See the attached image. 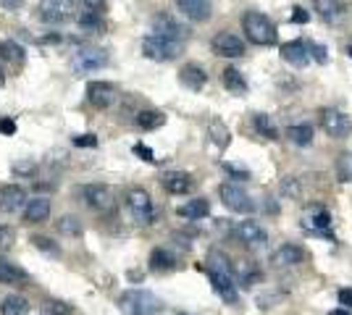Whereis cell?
Returning <instances> with one entry per match:
<instances>
[{
  "mask_svg": "<svg viewBox=\"0 0 352 315\" xmlns=\"http://www.w3.org/2000/svg\"><path fill=\"white\" fill-rule=\"evenodd\" d=\"M161 307V300L147 289H126L118 297V310L124 315H158Z\"/></svg>",
  "mask_w": 352,
  "mask_h": 315,
  "instance_id": "obj_1",
  "label": "cell"
},
{
  "mask_svg": "<svg viewBox=\"0 0 352 315\" xmlns=\"http://www.w3.org/2000/svg\"><path fill=\"white\" fill-rule=\"evenodd\" d=\"M242 30H245L250 43H255V45H274L279 37L276 24L261 11H248L242 16Z\"/></svg>",
  "mask_w": 352,
  "mask_h": 315,
  "instance_id": "obj_2",
  "label": "cell"
},
{
  "mask_svg": "<svg viewBox=\"0 0 352 315\" xmlns=\"http://www.w3.org/2000/svg\"><path fill=\"white\" fill-rule=\"evenodd\" d=\"M126 208H129V215L140 226H150L155 221V208H153V197L147 195V189H132L126 195Z\"/></svg>",
  "mask_w": 352,
  "mask_h": 315,
  "instance_id": "obj_3",
  "label": "cell"
},
{
  "mask_svg": "<svg viewBox=\"0 0 352 315\" xmlns=\"http://www.w3.org/2000/svg\"><path fill=\"white\" fill-rule=\"evenodd\" d=\"M182 47H184L182 43H171V40H163V37H155V34H147L142 40V53L150 60H161V63L179 58Z\"/></svg>",
  "mask_w": 352,
  "mask_h": 315,
  "instance_id": "obj_4",
  "label": "cell"
},
{
  "mask_svg": "<svg viewBox=\"0 0 352 315\" xmlns=\"http://www.w3.org/2000/svg\"><path fill=\"white\" fill-rule=\"evenodd\" d=\"M321 126L329 137H334V139H344V137H350V132H352V119L347 116V113L337 110V108H323L321 110Z\"/></svg>",
  "mask_w": 352,
  "mask_h": 315,
  "instance_id": "obj_5",
  "label": "cell"
},
{
  "mask_svg": "<svg viewBox=\"0 0 352 315\" xmlns=\"http://www.w3.org/2000/svg\"><path fill=\"white\" fill-rule=\"evenodd\" d=\"M108 66V53L103 47H85L79 53H74V69L79 74H92Z\"/></svg>",
  "mask_w": 352,
  "mask_h": 315,
  "instance_id": "obj_6",
  "label": "cell"
},
{
  "mask_svg": "<svg viewBox=\"0 0 352 315\" xmlns=\"http://www.w3.org/2000/svg\"><path fill=\"white\" fill-rule=\"evenodd\" d=\"M153 34H155V37H163V40H171V43H182V45H184V40H187L190 30H187L184 24H179L174 16L161 14L153 19Z\"/></svg>",
  "mask_w": 352,
  "mask_h": 315,
  "instance_id": "obj_7",
  "label": "cell"
},
{
  "mask_svg": "<svg viewBox=\"0 0 352 315\" xmlns=\"http://www.w3.org/2000/svg\"><path fill=\"white\" fill-rule=\"evenodd\" d=\"M82 200L87 202V208L92 210H105L113 208V202H116V197H113V189L111 187H105V184H87V187H82Z\"/></svg>",
  "mask_w": 352,
  "mask_h": 315,
  "instance_id": "obj_8",
  "label": "cell"
},
{
  "mask_svg": "<svg viewBox=\"0 0 352 315\" xmlns=\"http://www.w3.org/2000/svg\"><path fill=\"white\" fill-rule=\"evenodd\" d=\"M219 195H221V200H223V205L229 210H234V213H252V210H255L252 197H250L242 187H236V184H221Z\"/></svg>",
  "mask_w": 352,
  "mask_h": 315,
  "instance_id": "obj_9",
  "label": "cell"
},
{
  "mask_svg": "<svg viewBox=\"0 0 352 315\" xmlns=\"http://www.w3.org/2000/svg\"><path fill=\"white\" fill-rule=\"evenodd\" d=\"M234 237L239 244H245L250 250H258L268 242V234H265V229L258 221H239L234 226Z\"/></svg>",
  "mask_w": 352,
  "mask_h": 315,
  "instance_id": "obj_10",
  "label": "cell"
},
{
  "mask_svg": "<svg viewBox=\"0 0 352 315\" xmlns=\"http://www.w3.org/2000/svg\"><path fill=\"white\" fill-rule=\"evenodd\" d=\"M76 0H40V16L45 24H60L72 19Z\"/></svg>",
  "mask_w": 352,
  "mask_h": 315,
  "instance_id": "obj_11",
  "label": "cell"
},
{
  "mask_svg": "<svg viewBox=\"0 0 352 315\" xmlns=\"http://www.w3.org/2000/svg\"><path fill=\"white\" fill-rule=\"evenodd\" d=\"M331 226V213L321 202H310L308 208L302 210V229L308 231H326Z\"/></svg>",
  "mask_w": 352,
  "mask_h": 315,
  "instance_id": "obj_12",
  "label": "cell"
},
{
  "mask_svg": "<svg viewBox=\"0 0 352 315\" xmlns=\"http://www.w3.org/2000/svg\"><path fill=\"white\" fill-rule=\"evenodd\" d=\"M213 50H216V56H223V58H242L245 56V43L236 37L234 32H221L213 37Z\"/></svg>",
  "mask_w": 352,
  "mask_h": 315,
  "instance_id": "obj_13",
  "label": "cell"
},
{
  "mask_svg": "<svg viewBox=\"0 0 352 315\" xmlns=\"http://www.w3.org/2000/svg\"><path fill=\"white\" fill-rule=\"evenodd\" d=\"M118 97V90L111 84V82H89L87 84V100L95 108H111V105L116 103Z\"/></svg>",
  "mask_w": 352,
  "mask_h": 315,
  "instance_id": "obj_14",
  "label": "cell"
},
{
  "mask_svg": "<svg viewBox=\"0 0 352 315\" xmlns=\"http://www.w3.org/2000/svg\"><path fill=\"white\" fill-rule=\"evenodd\" d=\"M30 197H27V189L19 187V184H8L0 189V210L3 213H16V210L27 208Z\"/></svg>",
  "mask_w": 352,
  "mask_h": 315,
  "instance_id": "obj_15",
  "label": "cell"
},
{
  "mask_svg": "<svg viewBox=\"0 0 352 315\" xmlns=\"http://www.w3.org/2000/svg\"><path fill=\"white\" fill-rule=\"evenodd\" d=\"M176 8L190 21H197V24H203L213 16V3L210 0H176Z\"/></svg>",
  "mask_w": 352,
  "mask_h": 315,
  "instance_id": "obj_16",
  "label": "cell"
},
{
  "mask_svg": "<svg viewBox=\"0 0 352 315\" xmlns=\"http://www.w3.org/2000/svg\"><path fill=\"white\" fill-rule=\"evenodd\" d=\"M210 276V284L216 289V294L223 297L229 305L236 302V284H234V273H219V270H208Z\"/></svg>",
  "mask_w": 352,
  "mask_h": 315,
  "instance_id": "obj_17",
  "label": "cell"
},
{
  "mask_svg": "<svg viewBox=\"0 0 352 315\" xmlns=\"http://www.w3.org/2000/svg\"><path fill=\"white\" fill-rule=\"evenodd\" d=\"M161 184L168 195H187L192 189V176L187 171H166L161 176Z\"/></svg>",
  "mask_w": 352,
  "mask_h": 315,
  "instance_id": "obj_18",
  "label": "cell"
},
{
  "mask_svg": "<svg viewBox=\"0 0 352 315\" xmlns=\"http://www.w3.org/2000/svg\"><path fill=\"white\" fill-rule=\"evenodd\" d=\"M179 82H182L187 90L197 92L208 84V74H206V69L197 66V63H184L182 71H179Z\"/></svg>",
  "mask_w": 352,
  "mask_h": 315,
  "instance_id": "obj_19",
  "label": "cell"
},
{
  "mask_svg": "<svg viewBox=\"0 0 352 315\" xmlns=\"http://www.w3.org/2000/svg\"><path fill=\"white\" fill-rule=\"evenodd\" d=\"M302 260H305V253L297 244H281L279 250L274 253V257H271V263L276 268H292V266H300Z\"/></svg>",
  "mask_w": 352,
  "mask_h": 315,
  "instance_id": "obj_20",
  "label": "cell"
},
{
  "mask_svg": "<svg viewBox=\"0 0 352 315\" xmlns=\"http://www.w3.org/2000/svg\"><path fill=\"white\" fill-rule=\"evenodd\" d=\"M281 58L287 60L289 66H294V69H302V66H308L310 60L308 45L302 40H292V43L281 45Z\"/></svg>",
  "mask_w": 352,
  "mask_h": 315,
  "instance_id": "obj_21",
  "label": "cell"
},
{
  "mask_svg": "<svg viewBox=\"0 0 352 315\" xmlns=\"http://www.w3.org/2000/svg\"><path fill=\"white\" fill-rule=\"evenodd\" d=\"M50 210H53V202L47 197H32L24 208V218L30 224H43L45 218H50Z\"/></svg>",
  "mask_w": 352,
  "mask_h": 315,
  "instance_id": "obj_22",
  "label": "cell"
},
{
  "mask_svg": "<svg viewBox=\"0 0 352 315\" xmlns=\"http://www.w3.org/2000/svg\"><path fill=\"white\" fill-rule=\"evenodd\" d=\"M313 11L321 16L326 24H337L344 16V3L342 0H313Z\"/></svg>",
  "mask_w": 352,
  "mask_h": 315,
  "instance_id": "obj_23",
  "label": "cell"
},
{
  "mask_svg": "<svg viewBox=\"0 0 352 315\" xmlns=\"http://www.w3.org/2000/svg\"><path fill=\"white\" fill-rule=\"evenodd\" d=\"M30 281V273L11 260H0V284H24Z\"/></svg>",
  "mask_w": 352,
  "mask_h": 315,
  "instance_id": "obj_24",
  "label": "cell"
},
{
  "mask_svg": "<svg viewBox=\"0 0 352 315\" xmlns=\"http://www.w3.org/2000/svg\"><path fill=\"white\" fill-rule=\"evenodd\" d=\"M221 82H223V87L229 92H234V95H245L248 92V82H245V74L234 69V66H229V69H223V74H221Z\"/></svg>",
  "mask_w": 352,
  "mask_h": 315,
  "instance_id": "obj_25",
  "label": "cell"
},
{
  "mask_svg": "<svg viewBox=\"0 0 352 315\" xmlns=\"http://www.w3.org/2000/svg\"><path fill=\"white\" fill-rule=\"evenodd\" d=\"M208 213H210V202H208L206 197L190 200V202H184V205L179 208V215H182V218H190V221H200V218H206Z\"/></svg>",
  "mask_w": 352,
  "mask_h": 315,
  "instance_id": "obj_26",
  "label": "cell"
},
{
  "mask_svg": "<svg viewBox=\"0 0 352 315\" xmlns=\"http://www.w3.org/2000/svg\"><path fill=\"white\" fill-rule=\"evenodd\" d=\"M208 137H210V142L216 145V148H229V142H232V135H229V129H226V124L221 119H210L208 121Z\"/></svg>",
  "mask_w": 352,
  "mask_h": 315,
  "instance_id": "obj_27",
  "label": "cell"
},
{
  "mask_svg": "<svg viewBox=\"0 0 352 315\" xmlns=\"http://www.w3.org/2000/svg\"><path fill=\"white\" fill-rule=\"evenodd\" d=\"M287 139L292 145L308 148L310 142H313V126L310 124H292V126H287Z\"/></svg>",
  "mask_w": 352,
  "mask_h": 315,
  "instance_id": "obj_28",
  "label": "cell"
},
{
  "mask_svg": "<svg viewBox=\"0 0 352 315\" xmlns=\"http://www.w3.org/2000/svg\"><path fill=\"white\" fill-rule=\"evenodd\" d=\"M30 313V302L19 294H8L0 300V315H27Z\"/></svg>",
  "mask_w": 352,
  "mask_h": 315,
  "instance_id": "obj_29",
  "label": "cell"
},
{
  "mask_svg": "<svg viewBox=\"0 0 352 315\" xmlns=\"http://www.w3.org/2000/svg\"><path fill=\"white\" fill-rule=\"evenodd\" d=\"M134 121H137V126H140V129L153 132V129H158V126H163V124H166V116H163L161 110H140Z\"/></svg>",
  "mask_w": 352,
  "mask_h": 315,
  "instance_id": "obj_30",
  "label": "cell"
},
{
  "mask_svg": "<svg viewBox=\"0 0 352 315\" xmlns=\"http://www.w3.org/2000/svg\"><path fill=\"white\" fill-rule=\"evenodd\" d=\"M76 21H79L82 32H89V34H100V32L105 30V21L100 14H89V11H85Z\"/></svg>",
  "mask_w": 352,
  "mask_h": 315,
  "instance_id": "obj_31",
  "label": "cell"
},
{
  "mask_svg": "<svg viewBox=\"0 0 352 315\" xmlns=\"http://www.w3.org/2000/svg\"><path fill=\"white\" fill-rule=\"evenodd\" d=\"M58 231L63 234V237H82V221L76 218V215H60L58 218Z\"/></svg>",
  "mask_w": 352,
  "mask_h": 315,
  "instance_id": "obj_32",
  "label": "cell"
},
{
  "mask_svg": "<svg viewBox=\"0 0 352 315\" xmlns=\"http://www.w3.org/2000/svg\"><path fill=\"white\" fill-rule=\"evenodd\" d=\"M0 58L11 63H24V47L16 45L14 40H0Z\"/></svg>",
  "mask_w": 352,
  "mask_h": 315,
  "instance_id": "obj_33",
  "label": "cell"
},
{
  "mask_svg": "<svg viewBox=\"0 0 352 315\" xmlns=\"http://www.w3.org/2000/svg\"><path fill=\"white\" fill-rule=\"evenodd\" d=\"M252 124H255V132H258L261 137H265V139H279V132H276L274 121L268 119L265 113H258V116L252 119Z\"/></svg>",
  "mask_w": 352,
  "mask_h": 315,
  "instance_id": "obj_34",
  "label": "cell"
},
{
  "mask_svg": "<svg viewBox=\"0 0 352 315\" xmlns=\"http://www.w3.org/2000/svg\"><path fill=\"white\" fill-rule=\"evenodd\" d=\"M208 270H219V273H234V270H232V260L223 255L221 250H210V255H208Z\"/></svg>",
  "mask_w": 352,
  "mask_h": 315,
  "instance_id": "obj_35",
  "label": "cell"
},
{
  "mask_svg": "<svg viewBox=\"0 0 352 315\" xmlns=\"http://www.w3.org/2000/svg\"><path fill=\"white\" fill-rule=\"evenodd\" d=\"M150 266L155 270H171L176 266V257L168 250H153L150 255Z\"/></svg>",
  "mask_w": 352,
  "mask_h": 315,
  "instance_id": "obj_36",
  "label": "cell"
},
{
  "mask_svg": "<svg viewBox=\"0 0 352 315\" xmlns=\"http://www.w3.org/2000/svg\"><path fill=\"white\" fill-rule=\"evenodd\" d=\"M337 179L339 181H352V152H342L337 158Z\"/></svg>",
  "mask_w": 352,
  "mask_h": 315,
  "instance_id": "obj_37",
  "label": "cell"
},
{
  "mask_svg": "<svg viewBox=\"0 0 352 315\" xmlns=\"http://www.w3.org/2000/svg\"><path fill=\"white\" fill-rule=\"evenodd\" d=\"M281 195L292 197V200H300V197H302L300 179H297V176H284V179H281Z\"/></svg>",
  "mask_w": 352,
  "mask_h": 315,
  "instance_id": "obj_38",
  "label": "cell"
},
{
  "mask_svg": "<svg viewBox=\"0 0 352 315\" xmlns=\"http://www.w3.org/2000/svg\"><path fill=\"white\" fill-rule=\"evenodd\" d=\"M16 242V229L14 226H0V250H11Z\"/></svg>",
  "mask_w": 352,
  "mask_h": 315,
  "instance_id": "obj_39",
  "label": "cell"
},
{
  "mask_svg": "<svg viewBox=\"0 0 352 315\" xmlns=\"http://www.w3.org/2000/svg\"><path fill=\"white\" fill-rule=\"evenodd\" d=\"M258 279H261L258 268H252V266H239V281H242V286H252Z\"/></svg>",
  "mask_w": 352,
  "mask_h": 315,
  "instance_id": "obj_40",
  "label": "cell"
},
{
  "mask_svg": "<svg viewBox=\"0 0 352 315\" xmlns=\"http://www.w3.org/2000/svg\"><path fill=\"white\" fill-rule=\"evenodd\" d=\"M45 313L47 315H72V307L60 300H50V302H45Z\"/></svg>",
  "mask_w": 352,
  "mask_h": 315,
  "instance_id": "obj_41",
  "label": "cell"
},
{
  "mask_svg": "<svg viewBox=\"0 0 352 315\" xmlns=\"http://www.w3.org/2000/svg\"><path fill=\"white\" fill-rule=\"evenodd\" d=\"M85 8H87L89 14H100L103 16L108 11V0H79Z\"/></svg>",
  "mask_w": 352,
  "mask_h": 315,
  "instance_id": "obj_42",
  "label": "cell"
},
{
  "mask_svg": "<svg viewBox=\"0 0 352 315\" xmlns=\"http://www.w3.org/2000/svg\"><path fill=\"white\" fill-rule=\"evenodd\" d=\"M308 53H310V58H316L318 63H326V60H329V56H326V47L318 45V43H308Z\"/></svg>",
  "mask_w": 352,
  "mask_h": 315,
  "instance_id": "obj_43",
  "label": "cell"
},
{
  "mask_svg": "<svg viewBox=\"0 0 352 315\" xmlns=\"http://www.w3.org/2000/svg\"><path fill=\"white\" fill-rule=\"evenodd\" d=\"M34 247H40L43 253H47V255H53V257H58V255H60L58 247H56V244H50V242L45 240V237H37V240H34Z\"/></svg>",
  "mask_w": 352,
  "mask_h": 315,
  "instance_id": "obj_44",
  "label": "cell"
},
{
  "mask_svg": "<svg viewBox=\"0 0 352 315\" xmlns=\"http://www.w3.org/2000/svg\"><path fill=\"white\" fill-rule=\"evenodd\" d=\"M76 148H95L98 145V137L95 135H79V137H74L72 139Z\"/></svg>",
  "mask_w": 352,
  "mask_h": 315,
  "instance_id": "obj_45",
  "label": "cell"
},
{
  "mask_svg": "<svg viewBox=\"0 0 352 315\" xmlns=\"http://www.w3.org/2000/svg\"><path fill=\"white\" fill-rule=\"evenodd\" d=\"M223 171H226V174H232L234 179H250L248 168H236V165H232V163H223Z\"/></svg>",
  "mask_w": 352,
  "mask_h": 315,
  "instance_id": "obj_46",
  "label": "cell"
},
{
  "mask_svg": "<svg viewBox=\"0 0 352 315\" xmlns=\"http://www.w3.org/2000/svg\"><path fill=\"white\" fill-rule=\"evenodd\" d=\"M339 305L344 307V310H352V289H339Z\"/></svg>",
  "mask_w": 352,
  "mask_h": 315,
  "instance_id": "obj_47",
  "label": "cell"
},
{
  "mask_svg": "<svg viewBox=\"0 0 352 315\" xmlns=\"http://www.w3.org/2000/svg\"><path fill=\"white\" fill-rule=\"evenodd\" d=\"M134 152L142 155V161H147V163H155V152L150 150V148H145V145H134Z\"/></svg>",
  "mask_w": 352,
  "mask_h": 315,
  "instance_id": "obj_48",
  "label": "cell"
},
{
  "mask_svg": "<svg viewBox=\"0 0 352 315\" xmlns=\"http://www.w3.org/2000/svg\"><path fill=\"white\" fill-rule=\"evenodd\" d=\"M308 11H305V8H294L292 11V21L294 24H308Z\"/></svg>",
  "mask_w": 352,
  "mask_h": 315,
  "instance_id": "obj_49",
  "label": "cell"
},
{
  "mask_svg": "<svg viewBox=\"0 0 352 315\" xmlns=\"http://www.w3.org/2000/svg\"><path fill=\"white\" fill-rule=\"evenodd\" d=\"M24 5V0H0V8H6V11H19Z\"/></svg>",
  "mask_w": 352,
  "mask_h": 315,
  "instance_id": "obj_50",
  "label": "cell"
},
{
  "mask_svg": "<svg viewBox=\"0 0 352 315\" xmlns=\"http://www.w3.org/2000/svg\"><path fill=\"white\" fill-rule=\"evenodd\" d=\"M16 132V124L11 119H3L0 121V135H14Z\"/></svg>",
  "mask_w": 352,
  "mask_h": 315,
  "instance_id": "obj_51",
  "label": "cell"
},
{
  "mask_svg": "<svg viewBox=\"0 0 352 315\" xmlns=\"http://www.w3.org/2000/svg\"><path fill=\"white\" fill-rule=\"evenodd\" d=\"M329 315H352V310H331Z\"/></svg>",
  "mask_w": 352,
  "mask_h": 315,
  "instance_id": "obj_52",
  "label": "cell"
},
{
  "mask_svg": "<svg viewBox=\"0 0 352 315\" xmlns=\"http://www.w3.org/2000/svg\"><path fill=\"white\" fill-rule=\"evenodd\" d=\"M3 79H6V74H3V69H0V84H3Z\"/></svg>",
  "mask_w": 352,
  "mask_h": 315,
  "instance_id": "obj_53",
  "label": "cell"
}]
</instances>
